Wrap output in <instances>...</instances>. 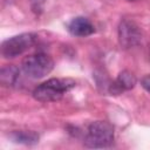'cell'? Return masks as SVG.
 <instances>
[{
  "mask_svg": "<svg viewBox=\"0 0 150 150\" xmlns=\"http://www.w3.org/2000/svg\"><path fill=\"white\" fill-rule=\"evenodd\" d=\"M68 30L75 36H88L95 32V27L87 18L77 16L68 23Z\"/></svg>",
  "mask_w": 150,
  "mask_h": 150,
  "instance_id": "obj_6",
  "label": "cell"
},
{
  "mask_svg": "<svg viewBox=\"0 0 150 150\" xmlns=\"http://www.w3.org/2000/svg\"><path fill=\"white\" fill-rule=\"evenodd\" d=\"M114 141V128L105 121H95L88 127L84 145L88 148H105Z\"/></svg>",
  "mask_w": 150,
  "mask_h": 150,
  "instance_id": "obj_2",
  "label": "cell"
},
{
  "mask_svg": "<svg viewBox=\"0 0 150 150\" xmlns=\"http://www.w3.org/2000/svg\"><path fill=\"white\" fill-rule=\"evenodd\" d=\"M75 84V81L71 79H49L34 89L33 97L40 102H55L62 98Z\"/></svg>",
  "mask_w": 150,
  "mask_h": 150,
  "instance_id": "obj_1",
  "label": "cell"
},
{
  "mask_svg": "<svg viewBox=\"0 0 150 150\" xmlns=\"http://www.w3.org/2000/svg\"><path fill=\"white\" fill-rule=\"evenodd\" d=\"M11 138L20 144L25 145H33L39 142V134L32 130H20L14 131L11 134Z\"/></svg>",
  "mask_w": 150,
  "mask_h": 150,
  "instance_id": "obj_8",
  "label": "cell"
},
{
  "mask_svg": "<svg viewBox=\"0 0 150 150\" xmlns=\"http://www.w3.org/2000/svg\"><path fill=\"white\" fill-rule=\"evenodd\" d=\"M22 69L23 71L32 79H42L48 75L54 68L53 59L43 53L32 54L26 56L22 60Z\"/></svg>",
  "mask_w": 150,
  "mask_h": 150,
  "instance_id": "obj_3",
  "label": "cell"
},
{
  "mask_svg": "<svg viewBox=\"0 0 150 150\" xmlns=\"http://www.w3.org/2000/svg\"><path fill=\"white\" fill-rule=\"evenodd\" d=\"M115 82H116V84L123 91V90H130V89H132L136 86V83H137V79L134 75V73H131L129 70H122L118 74V76H117V79H116Z\"/></svg>",
  "mask_w": 150,
  "mask_h": 150,
  "instance_id": "obj_9",
  "label": "cell"
},
{
  "mask_svg": "<svg viewBox=\"0 0 150 150\" xmlns=\"http://www.w3.org/2000/svg\"><path fill=\"white\" fill-rule=\"evenodd\" d=\"M141 83H142V87H143L146 91H149V93H150V75L144 76V77L142 79Z\"/></svg>",
  "mask_w": 150,
  "mask_h": 150,
  "instance_id": "obj_10",
  "label": "cell"
},
{
  "mask_svg": "<svg viewBox=\"0 0 150 150\" xmlns=\"http://www.w3.org/2000/svg\"><path fill=\"white\" fill-rule=\"evenodd\" d=\"M32 1H33V2H35V4H38V5H39V4H42V2H43V1H45V0H32Z\"/></svg>",
  "mask_w": 150,
  "mask_h": 150,
  "instance_id": "obj_11",
  "label": "cell"
},
{
  "mask_svg": "<svg viewBox=\"0 0 150 150\" xmlns=\"http://www.w3.org/2000/svg\"><path fill=\"white\" fill-rule=\"evenodd\" d=\"M118 41L123 48L138 46L142 41V32L139 27L132 20H122L118 25Z\"/></svg>",
  "mask_w": 150,
  "mask_h": 150,
  "instance_id": "obj_5",
  "label": "cell"
},
{
  "mask_svg": "<svg viewBox=\"0 0 150 150\" xmlns=\"http://www.w3.org/2000/svg\"><path fill=\"white\" fill-rule=\"evenodd\" d=\"M20 75V70L14 64H7L0 70V82L5 87H12L16 83Z\"/></svg>",
  "mask_w": 150,
  "mask_h": 150,
  "instance_id": "obj_7",
  "label": "cell"
},
{
  "mask_svg": "<svg viewBox=\"0 0 150 150\" xmlns=\"http://www.w3.org/2000/svg\"><path fill=\"white\" fill-rule=\"evenodd\" d=\"M36 40L33 33H22L5 40L1 45V54L5 59H14L29 49Z\"/></svg>",
  "mask_w": 150,
  "mask_h": 150,
  "instance_id": "obj_4",
  "label": "cell"
}]
</instances>
